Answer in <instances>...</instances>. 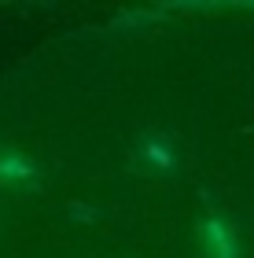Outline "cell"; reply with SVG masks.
Masks as SVG:
<instances>
[{
  "label": "cell",
  "instance_id": "obj_1",
  "mask_svg": "<svg viewBox=\"0 0 254 258\" xmlns=\"http://www.w3.org/2000/svg\"><path fill=\"white\" fill-rule=\"evenodd\" d=\"M203 251H206V258H239L236 236L228 232L221 218H210L203 225Z\"/></svg>",
  "mask_w": 254,
  "mask_h": 258
},
{
  "label": "cell",
  "instance_id": "obj_2",
  "mask_svg": "<svg viewBox=\"0 0 254 258\" xmlns=\"http://www.w3.org/2000/svg\"><path fill=\"white\" fill-rule=\"evenodd\" d=\"M33 177H37V166L26 155H15V151L0 155V184H30Z\"/></svg>",
  "mask_w": 254,
  "mask_h": 258
},
{
  "label": "cell",
  "instance_id": "obj_3",
  "mask_svg": "<svg viewBox=\"0 0 254 258\" xmlns=\"http://www.w3.org/2000/svg\"><path fill=\"white\" fill-rule=\"evenodd\" d=\"M144 159L151 162L155 170H170V166H173V151H170L158 137H151V140L144 144Z\"/></svg>",
  "mask_w": 254,
  "mask_h": 258
}]
</instances>
